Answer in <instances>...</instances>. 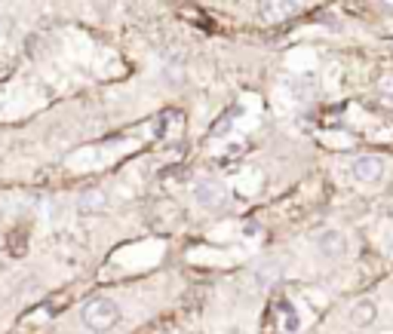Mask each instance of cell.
I'll return each instance as SVG.
<instances>
[{
	"label": "cell",
	"instance_id": "1",
	"mask_svg": "<svg viewBox=\"0 0 393 334\" xmlns=\"http://www.w3.org/2000/svg\"><path fill=\"white\" fill-rule=\"evenodd\" d=\"M120 304L111 298H93V300H86L83 304V310H80V322L86 325V331H93V334H108L114 328L117 322H120Z\"/></svg>",
	"mask_w": 393,
	"mask_h": 334
},
{
	"label": "cell",
	"instance_id": "2",
	"mask_svg": "<svg viewBox=\"0 0 393 334\" xmlns=\"http://www.w3.org/2000/svg\"><path fill=\"white\" fill-rule=\"evenodd\" d=\"M191 194H194V203L200 208H206V212H219V208H224V203H228V187L215 178H197Z\"/></svg>",
	"mask_w": 393,
	"mask_h": 334
},
{
	"label": "cell",
	"instance_id": "3",
	"mask_svg": "<svg viewBox=\"0 0 393 334\" xmlns=\"http://www.w3.org/2000/svg\"><path fill=\"white\" fill-rule=\"evenodd\" d=\"M316 248H320V255L323 258H344L350 252V246H347V236L341 230H323L320 236H316Z\"/></svg>",
	"mask_w": 393,
	"mask_h": 334
},
{
	"label": "cell",
	"instance_id": "4",
	"mask_svg": "<svg viewBox=\"0 0 393 334\" xmlns=\"http://www.w3.org/2000/svg\"><path fill=\"white\" fill-rule=\"evenodd\" d=\"M350 175H354L356 181H366V185H372V181H381L384 178V160L378 156H356L354 166H350Z\"/></svg>",
	"mask_w": 393,
	"mask_h": 334
},
{
	"label": "cell",
	"instance_id": "5",
	"mask_svg": "<svg viewBox=\"0 0 393 334\" xmlns=\"http://www.w3.org/2000/svg\"><path fill=\"white\" fill-rule=\"evenodd\" d=\"M298 10V0H258V19L262 22H283Z\"/></svg>",
	"mask_w": 393,
	"mask_h": 334
},
{
	"label": "cell",
	"instance_id": "6",
	"mask_svg": "<svg viewBox=\"0 0 393 334\" xmlns=\"http://www.w3.org/2000/svg\"><path fill=\"white\" fill-rule=\"evenodd\" d=\"M378 319V307H375V300H356V307L350 310V322L359 325V328H369Z\"/></svg>",
	"mask_w": 393,
	"mask_h": 334
},
{
	"label": "cell",
	"instance_id": "7",
	"mask_svg": "<svg viewBox=\"0 0 393 334\" xmlns=\"http://www.w3.org/2000/svg\"><path fill=\"white\" fill-rule=\"evenodd\" d=\"M108 208V196L102 194V190H86V194L80 196V212L86 215H102Z\"/></svg>",
	"mask_w": 393,
	"mask_h": 334
},
{
	"label": "cell",
	"instance_id": "8",
	"mask_svg": "<svg viewBox=\"0 0 393 334\" xmlns=\"http://www.w3.org/2000/svg\"><path fill=\"white\" fill-rule=\"evenodd\" d=\"M378 93L384 98H393V74H384V77L378 80Z\"/></svg>",
	"mask_w": 393,
	"mask_h": 334
},
{
	"label": "cell",
	"instance_id": "9",
	"mask_svg": "<svg viewBox=\"0 0 393 334\" xmlns=\"http://www.w3.org/2000/svg\"><path fill=\"white\" fill-rule=\"evenodd\" d=\"M381 6H390V10H393V0H381Z\"/></svg>",
	"mask_w": 393,
	"mask_h": 334
},
{
	"label": "cell",
	"instance_id": "10",
	"mask_svg": "<svg viewBox=\"0 0 393 334\" xmlns=\"http://www.w3.org/2000/svg\"><path fill=\"white\" fill-rule=\"evenodd\" d=\"M390 255H393V242H390Z\"/></svg>",
	"mask_w": 393,
	"mask_h": 334
}]
</instances>
